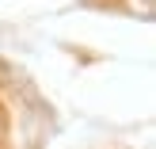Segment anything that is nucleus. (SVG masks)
I'll return each mask as SVG.
<instances>
[]
</instances>
